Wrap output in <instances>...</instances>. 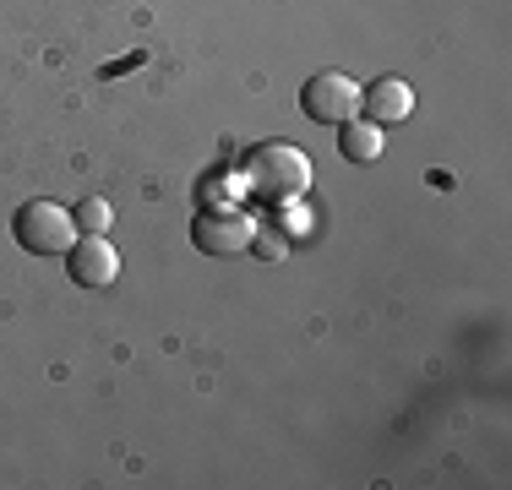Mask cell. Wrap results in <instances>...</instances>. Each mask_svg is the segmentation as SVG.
Wrapping results in <instances>:
<instances>
[{
    "mask_svg": "<svg viewBox=\"0 0 512 490\" xmlns=\"http://www.w3.org/2000/svg\"><path fill=\"white\" fill-rule=\"evenodd\" d=\"M66 273L77 289H109L120 278V256L104 235H82V240H71V251H66Z\"/></svg>",
    "mask_w": 512,
    "mask_h": 490,
    "instance_id": "cell-5",
    "label": "cell"
},
{
    "mask_svg": "<svg viewBox=\"0 0 512 490\" xmlns=\"http://www.w3.org/2000/svg\"><path fill=\"white\" fill-rule=\"evenodd\" d=\"M300 109H306V120H316V126H344L360 109V82L344 77V71H316L306 88H300Z\"/></svg>",
    "mask_w": 512,
    "mask_h": 490,
    "instance_id": "cell-4",
    "label": "cell"
},
{
    "mask_svg": "<svg viewBox=\"0 0 512 490\" xmlns=\"http://www.w3.org/2000/svg\"><path fill=\"white\" fill-rule=\"evenodd\" d=\"M240 175L246 186L262 196V202H289V196H306L311 186V158L289 142H256L246 158H240Z\"/></svg>",
    "mask_w": 512,
    "mask_h": 490,
    "instance_id": "cell-1",
    "label": "cell"
},
{
    "mask_svg": "<svg viewBox=\"0 0 512 490\" xmlns=\"http://www.w3.org/2000/svg\"><path fill=\"white\" fill-rule=\"evenodd\" d=\"M71 240H77V218L60 202H50V196H39V202H28L17 213V245L28 256H66Z\"/></svg>",
    "mask_w": 512,
    "mask_h": 490,
    "instance_id": "cell-2",
    "label": "cell"
},
{
    "mask_svg": "<svg viewBox=\"0 0 512 490\" xmlns=\"http://www.w3.org/2000/svg\"><path fill=\"white\" fill-rule=\"evenodd\" d=\"M338 153H344L349 164H376V158H382V126H376V120H344Z\"/></svg>",
    "mask_w": 512,
    "mask_h": 490,
    "instance_id": "cell-7",
    "label": "cell"
},
{
    "mask_svg": "<svg viewBox=\"0 0 512 490\" xmlns=\"http://www.w3.org/2000/svg\"><path fill=\"white\" fill-rule=\"evenodd\" d=\"M191 240L202 256H240L256 245V218H246L240 207H207L191 218Z\"/></svg>",
    "mask_w": 512,
    "mask_h": 490,
    "instance_id": "cell-3",
    "label": "cell"
},
{
    "mask_svg": "<svg viewBox=\"0 0 512 490\" xmlns=\"http://www.w3.org/2000/svg\"><path fill=\"white\" fill-rule=\"evenodd\" d=\"M71 218H77V235H104V229L115 224V213H109L104 196H82V202L71 207Z\"/></svg>",
    "mask_w": 512,
    "mask_h": 490,
    "instance_id": "cell-8",
    "label": "cell"
},
{
    "mask_svg": "<svg viewBox=\"0 0 512 490\" xmlns=\"http://www.w3.org/2000/svg\"><path fill=\"white\" fill-rule=\"evenodd\" d=\"M360 109L376 126H398V120L414 115V88L404 77H382V82H371V88H360Z\"/></svg>",
    "mask_w": 512,
    "mask_h": 490,
    "instance_id": "cell-6",
    "label": "cell"
}]
</instances>
